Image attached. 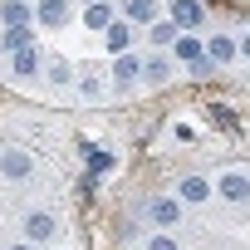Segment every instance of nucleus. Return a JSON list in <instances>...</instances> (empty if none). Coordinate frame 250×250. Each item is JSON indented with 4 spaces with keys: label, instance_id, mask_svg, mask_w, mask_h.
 <instances>
[{
    "label": "nucleus",
    "instance_id": "nucleus-1",
    "mask_svg": "<svg viewBox=\"0 0 250 250\" xmlns=\"http://www.w3.org/2000/svg\"><path fill=\"white\" fill-rule=\"evenodd\" d=\"M182 216H187V206H182V196H177V191H172V196H152V201H147V221H152V226H162V230L182 226Z\"/></svg>",
    "mask_w": 250,
    "mask_h": 250
},
{
    "label": "nucleus",
    "instance_id": "nucleus-2",
    "mask_svg": "<svg viewBox=\"0 0 250 250\" xmlns=\"http://www.w3.org/2000/svg\"><path fill=\"white\" fill-rule=\"evenodd\" d=\"M0 172H5L10 182H25V177L35 172V157H30L25 147H5V152H0Z\"/></svg>",
    "mask_w": 250,
    "mask_h": 250
},
{
    "label": "nucleus",
    "instance_id": "nucleus-3",
    "mask_svg": "<svg viewBox=\"0 0 250 250\" xmlns=\"http://www.w3.org/2000/svg\"><path fill=\"white\" fill-rule=\"evenodd\" d=\"M177 30H201L206 10H201V0H172V15H167Z\"/></svg>",
    "mask_w": 250,
    "mask_h": 250
},
{
    "label": "nucleus",
    "instance_id": "nucleus-4",
    "mask_svg": "<svg viewBox=\"0 0 250 250\" xmlns=\"http://www.w3.org/2000/svg\"><path fill=\"white\" fill-rule=\"evenodd\" d=\"M54 230H59V221H54L49 211H30V216H25V235H30L35 245H44V240H54Z\"/></svg>",
    "mask_w": 250,
    "mask_h": 250
},
{
    "label": "nucleus",
    "instance_id": "nucleus-5",
    "mask_svg": "<svg viewBox=\"0 0 250 250\" xmlns=\"http://www.w3.org/2000/svg\"><path fill=\"white\" fill-rule=\"evenodd\" d=\"M177 196H182V206H201V201L211 196V182H206V177H182V182H177Z\"/></svg>",
    "mask_w": 250,
    "mask_h": 250
},
{
    "label": "nucleus",
    "instance_id": "nucleus-6",
    "mask_svg": "<svg viewBox=\"0 0 250 250\" xmlns=\"http://www.w3.org/2000/svg\"><path fill=\"white\" fill-rule=\"evenodd\" d=\"M138 79H143V59H138V54H118V64H113V83L128 88V83H138Z\"/></svg>",
    "mask_w": 250,
    "mask_h": 250
},
{
    "label": "nucleus",
    "instance_id": "nucleus-7",
    "mask_svg": "<svg viewBox=\"0 0 250 250\" xmlns=\"http://www.w3.org/2000/svg\"><path fill=\"white\" fill-rule=\"evenodd\" d=\"M216 191H221L226 201H245V196H250V177H245V172H226V177L216 182Z\"/></svg>",
    "mask_w": 250,
    "mask_h": 250
},
{
    "label": "nucleus",
    "instance_id": "nucleus-8",
    "mask_svg": "<svg viewBox=\"0 0 250 250\" xmlns=\"http://www.w3.org/2000/svg\"><path fill=\"white\" fill-rule=\"evenodd\" d=\"M0 20H5V30H25L30 25V5L25 0H0Z\"/></svg>",
    "mask_w": 250,
    "mask_h": 250
},
{
    "label": "nucleus",
    "instance_id": "nucleus-9",
    "mask_svg": "<svg viewBox=\"0 0 250 250\" xmlns=\"http://www.w3.org/2000/svg\"><path fill=\"white\" fill-rule=\"evenodd\" d=\"M172 49H177V59H182V64H201V59H206V44H201L196 35H177V44H172Z\"/></svg>",
    "mask_w": 250,
    "mask_h": 250
},
{
    "label": "nucleus",
    "instance_id": "nucleus-10",
    "mask_svg": "<svg viewBox=\"0 0 250 250\" xmlns=\"http://www.w3.org/2000/svg\"><path fill=\"white\" fill-rule=\"evenodd\" d=\"M235 54H240V44H235V40H226V35H211V44H206V59H211V64H230Z\"/></svg>",
    "mask_w": 250,
    "mask_h": 250
},
{
    "label": "nucleus",
    "instance_id": "nucleus-11",
    "mask_svg": "<svg viewBox=\"0 0 250 250\" xmlns=\"http://www.w3.org/2000/svg\"><path fill=\"white\" fill-rule=\"evenodd\" d=\"M69 20V0H40V25H64Z\"/></svg>",
    "mask_w": 250,
    "mask_h": 250
},
{
    "label": "nucleus",
    "instance_id": "nucleus-12",
    "mask_svg": "<svg viewBox=\"0 0 250 250\" xmlns=\"http://www.w3.org/2000/svg\"><path fill=\"white\" fill-rule=\"evenodd\" d=\"M103 35H108V49H113V54H128V44H133V30L123 25V20H113Z\"/></svg>",
    "mask_w": 250,
    "mask_h": 250
},
{
    "label": "nucleus",
    "instance_id": "nucleus-13",
    "mask_svg": "<svg viewBox=\"0 0 250 250\" xmlns=\"http://www.w3.org/2000/svg\"><path fill=\"white\" fill-rule=\"evenodd\" d=\"M10 64H15V74H20V79H30V74H40V49L30 44V49H20V54H10Z\"/></svg>",
    "mask_w": 250,
    "mask_h": 250
},
{
    "label": "nucleus",
    "instance_id": "nucleus-14",
    "mask_svg": "<svg viewBox=\"0 0 250 250\" xmlns=\"http://www.w3.org/2000/svg\"><path fill=\"white\" fill-rule=\"evenodd\" d=\"M143 79H147V83H167V79H172V59H162V54L147 59V64H143Z\"/></svg>",
    "mask_w": 250,
    "mask_h": 250
},
{
    "label": "nucleus",
    "instance_id": "nucleus-15",
    "mask_svg": "<svg viewBox=\"0 0 250 250\" xmlns=\"http://www.w3.org/2000/svg\"><path fill=\"white\" fill-rule=\"evenodd\" d=\"M0 44H5V54H20V49L35 44V35H30V30H5V35H0Z\"/></svg>",
    "mask_w": 250,
    "mask_h": 250
},
{
    "label": "nucleus",
    "instance_id": "nucleus-16",
    "mask_svg": "<svg viewBox=\"0 0 250 250\" xmlns=\"http://www.w3.org/2000/svg\"><path fill=\"white\" fill-rule=\"evenodd\" d=\"M83 25H88V30H108V25H113V10L98 0V5H88V10H83Z\"/></svg>",
    "mask_w": 250,
    "mask_h": 250
},
{
    "label": "nucleus",
    "instance_id": "nucleus-17",
    "mask_svg": "<svg viewBox=\"0 0 250 250\" xmlns=\"http://www.w3.org/2000/svg\"><path fill=\"white\" fill-rule=\"evenodd\" d=\"M147 35H152V44H177V35H182V30H177L172 20H152V30H147Z\"/></svg>",
    "mask_w": 250,
    "mask_h": 250
},
{
    "label": "nucleus",
    "instance_id": "nucleus-18",
    "mask_svg": "<svg viewBox=\"0 0 250 250\" xmlns=\"http://www.w3.org/2000/svg\"><path fill=\"white\" fill-rule=\"evenodd\" d=\"M157 15V0H128V20H138V25H147Z\"/></svg>",
    "mask_w": 250,
    "mask_h": 250
},
{
    "label": "nucleus",
    "instance_id": "nucleus-19",
    "mask_svg": "<svg viewBox=\"0 0 250 250\" xmlns=\"http://www.w3.org/2000/svg\"><path fill=\"white\" fill-rule=\"evenodd\" d=\"M83 162H88V172H108V167H113V157L98 152V147H83Z\"/></svg>",
    "mask_w": 250,
    "mask_h": 250
},
{
    "label": "nucleus",
    "instance_id": "nucleus-20",
    "mask_svg": "<svg viewBox=\"0 0 250 250\" xmlns=\"http://www.w3.org/2000/svg\"><path fill=\"white\" fill-rule=\"evenodd\" d=\"M44 69H49V79H54V83H74V69H69L64 59H49Z\"/></svg>",
    "mask_w": 250,
    "mask_h": 250
},
{
    "label": "nucleus",
    "instance_id": "nucleus-21",
    "mask_svg": "<svg viewBox=\"0 0 250 250\" xmlns=\"http://www.w3.org/2000/svg\"><path fill=\"white\" fill-rule=\"evenodd\" d=\"M147 250H182V245H177V235H172V230H157V235L147 240Z\"/></svg>",
    "mask_w": 250,
    "mask_h": 250
},
{
    "label": "nucleus",
    "instance_id": "nucleus-22",
    "mask_svg": "<svg viewBox=\"0 0 250 250\" xmlns=\"http://www.w3.org/2000/svg\"><path fill=\"white\" fill-rule=\"evenodd\" d=\"M79 88H83V98H98V93H103V83H98L93 74H88V79H79Z\"/></svg>",
    "mask_w": 250,
    "mask_h": 250
},
{
    "label": "nucleus",
    "instance_id": "nucleus-23",
    "mask_svg": "<svg viewBox=\"0 0 250 250\" xmlns=\"http://www.w3.org/2000/svg\"><path fill=\"white\" fill-rule=\"evenodd\" d=\"M206 113H211V118H216V123H221V128H235V118H230V113H226V108H206Z\"/></svg>",
    "mask_w": 250,
    "mask_h": 250
},
{
    "label": "nucleus",
    "instance_id": "nucleus-24",
    "mask_svg": "<svg viewBox=\"0 0 250 250\" xmlns=\"http://www.w3.org/2000/svg\"><path fill=\"white\" fill-rule=\"evenodd\" d=\"M240 54H245V59H250V35H245V40H240Z\"/></svg>",
    "mask_w": 250,
    "mask_h": 250
},
{
    "label": "nucleus",
    "instance_id": "nucleus-25",
    "mask_svg": "<svg viewBox=\"0 0 250 250\" xmlns=\"http://www.w3.org/2000/svg\"><path fill=\"white\" fill-rule=\"evenodd\" d=\"M10 250H30V245H10Z\"/></svg>",
    "mask_w": 250,
    "mask_h": 250
},
{
    "label": "nucleus",
    "instance_id": "nucleus-26",
    "mask_svg": "<svg viewBox=\"0 0 250 250\" xmlns=\"http://www.w3.org/2000/svg\"><path fill=\"white\" fill-rule=\"evenodd\" d=\"M88 5H98V0H88Z\"/></svg>",
    "mask_w": 250,
    "mask_h": 250
}]
</instances>
